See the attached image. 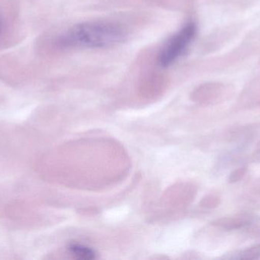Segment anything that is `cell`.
Listing matches in <instances>:
<instances>
[{"instance_id": "6da1fadb", "label": "cell", "mask_w": 260, "mask_h": 260, "mask_svg": "<svg viewBox=\"0 0 260 260\" xmlns=\"http://www.w3.org/2000/svg\"><path fill=\"white\" fill-rule=\"evenodd\" d=\"M127 32L122 24L111 21H85L75 24L58 40L64 48H105L123 43Z\"/></svg>"}, {"instance_id": "7a4b0ae2", "label": "cell", "mask_w": 260, "mask_h": 260, "mask_svg": "<svg viewBox=\"0 0 260 260\" xmlns=\"http://www.w3.org/2000/svg\"><path fill=\"white\" fill-rule=\"evenodd\" d=\"M197 35V25L190 21L171 36L157 55V63L166 68L177 62L189 48Z\"/></svg>"}, {"instance_id": "3957f363", "label": "cell", "mask_w": 260, "mask_h": 260, "mask_svg": "<svg viewBox=\"0 0 260 260\" xmlns=\"http://www.w3.org/2000/svg\"><path fill=\"white\" fill-rule=\"evenodd\" d=\"M69 249H70V251L78 259L89 260L95 258V253H94V250L85 247V246L72 244L70 246Z\"/></svg>"}, {"instance_id": "277c9868", "label": "cell", "mask_w": 260, "mask_h": 260, "mask_svg": "<svg viewBox=\"0 0 260 260\" xmlns=\"http://www.w3.org/2000/svg\"><path fill=\"white\" fill-rule=\"evenodd\" d=\"M1 27H2V20H1V18H0V30H1Z\"/></svg>"}]
</instances>
